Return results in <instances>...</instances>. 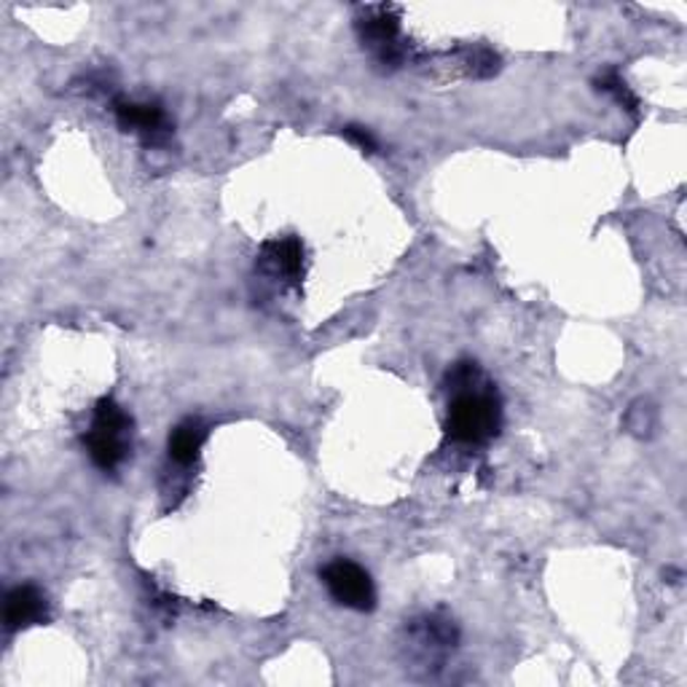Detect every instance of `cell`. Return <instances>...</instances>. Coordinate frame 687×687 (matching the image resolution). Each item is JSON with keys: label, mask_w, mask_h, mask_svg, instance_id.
Masks as SVG:
<instances>
[{"label": "cell", "mask_w": 687, "mask_h": 687, "mask_svg": "<svg viewBox=\"0 0 687 687\" xmlns=\"http://www.w3.org/2000/svg\"><path fill=\"white\" fill-rule=\"evenodd\" d=\"M503 427V408L492 393H465L457 395L449 406L446 432L457 443H486Z\"/></svg>", "instance_id": "cell-1"}, {"label": "cell", "mask_w": 687, "mask_h": 687, "mask_svg": "<svg viewBox=\"0 0 687 687\" xmlns=\"http://www.w3.org/2000/svg\"><path fill=\"white\" fill-rule=\"evenodd\" d=\"M129 432H132V417L116 400H97L95 422H92V430L84 436V446L89 451L92 462L105 470V473L119 468L127 460Z\"/></svg>", "instance_id": "cell-2"}, {"label": "cell", "mask_w": 687, "mask_h": 687, "mask_svg": "<svg viewBox=\"0 0 687 687\" xmlns=\"http://www.w3.org/2000/svg\"><path fill=\"white\" fill-rule=\"evenodd\" d=\"M323 583L339 604L352 607L357 612H371L376 607L374 580L355 561L339 559L333 565H328L323 569Z\"/></svg>", "instance_id": "cell-3"}, {"label": "cell", "mask_w": 687, "mask_h": 687, "mask_svg": "<svg viewBox=\"0 0 687 687\" xmlns=\"http://www.w3.org/2000/svg\"><path fill=\"white\" fill-rule=\"evenodd\" d=\"M116 119H119L121 129L140 132L142 140L151 142V146H159V142L170 138V121H167L164 110L153 103L119 100L116 103Z\"/></svg>", "instance_id": "cell-4"}, {"label": "cell", "mask_w": 687, "mask_h": 687, "mask_svg": "<svg viewBox=\"0 0 687 687\" xmlns=\"http://www.w3.org/2000/svg\"><path fill=\"white\" fill-rule=\"evenodd\" d=\"M46 599H43V593L35 586H17L6 597L3 621L9 631L39 626V623H46Z\"/></svg>", "instance_id": "cell-5"}, {"label": "cell", "mask_w": 687, "mask_h": 687, "mask_svg": "<svg viewBox=\"0 0 687 687\" xmlns=\"http://www.w3.org/2000/svg\"><path fill=\"white\" fill-rule=\"evenodd\" d=\"M261 264L288 282L299 285L303 280V245L293 237L266 243L261 250Z\"/></svg>", "instance_id": "cell-6"}, {"label": "cell", "mask_w": 687, "mask_h": 687, "mask_svg": "<svg viewBox=\"0 0 687 687\" xmlns=\"http://www.w3.org/2000/svg\"><path fill=\"white\" fill-rule=\"evenodd\" d=\"M204 441H207V425L200 419H185L170 436V460L183 468L194 465Z\"/></svg>", "instance_id": "cell-7"}, {"label": "cell", "mask_w": 687, "mask_h": 687, "mask_svg": "<svg viewBox=\"0 0 687 687\" xmlns=\"http://www.w3.org/2000/svg\"><path fill=\"white\" fill-rule=\"evenodd\" d=\"M597 89L607 92V95L615 97L618 103L623 105V108L629 110V114H636V108H640V100L634 97V92L629 89L626 82H621V78L615 76V73H604V76L597 78Z\"/></svg>", "instance_id": "cell-8"}, {"label": "cell", "mask_w": 687, "mask_h": 687, "mask_svg": "<svg viewBox=\"0 0 687 687\" xmlns=\"http://www.w3.org/2000/svg\"><path fill=\"white\" fill-rule=\"evenodd\" d=\"M342 135L350 142H355L357 148H361V151H365V153H374L376 148V140H374V135L368 132V129H363V127H355V124H350V127H344L342 129Z\"/></svg>", "instance_id": "cell-9"}, {"label": "cell", "mask_w": 687, "mask_h": 687, "mask_svg": "<svg viewBox=\"0 0 687 687\" xmlns=\"http://www.w3.org/2000/svg\"><path fill=\"white\" fill-rule=\"evenodd\" d=\"M634 414H640V422H631V432H636V436H647L650 430L655 427V408L647 406V404H636L634 408H631Z\"/></svg>", "instance_id": "cell-10"}]
</instances>
